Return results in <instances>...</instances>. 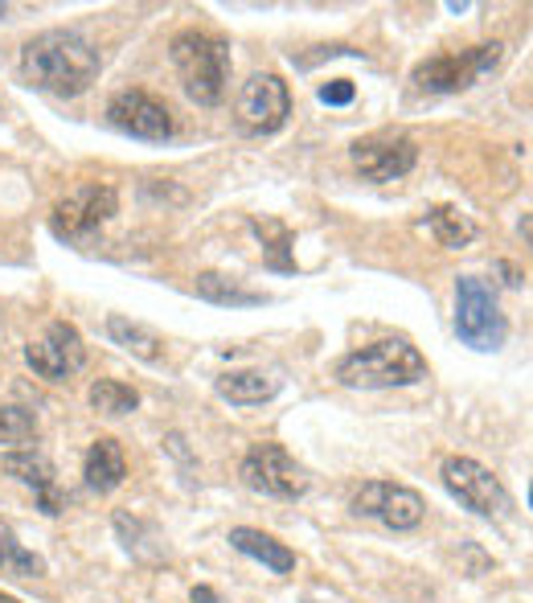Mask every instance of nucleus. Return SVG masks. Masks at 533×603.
Returning <instances> with one entry per match:
<instances>
[{"label": "nucleus", "mask_w": 533, "mask_h": 603, "mask_svg": "<svg viewBox=\"0 0 533 603\" xmlns=\"http://www.w3.org/2000/svg\"><path fill=\"white\" fill-rule=\"evenodd\" d=\"M21 74L29 87L50 94H82L99 79V50L74 29H46L21 50Z\"/></svg>", "instance_id": "obj_1"}, {"label": "nucleus", "mask_w": 533, "mask_h": 603, "mask_svg": "<svg viewBox=\"0 0 533 603\" xmlns=\"http://www.w3.org/2000/svg\"><path fill=\"white\" fill-rule=\"evenodd\" d=\"M426 378V358L402 336H382L373 345H361L336 362V382L353 390H390L414 386Z\"/></svg>", "instance_id": "obj_2"}, {"label": "nucleus", "mask_w": 533, "mask_h": 603, "mask_svg": "<svg viewBox=\"0 0 533 603\" xmlns=\"http://www.w3.org/2000/svg\"><path fill=\"white\" fill-rule=\"evenodd\" d=\"M173 67L198 108H218L230 82V46L201 29H181L173 38Z\"/></svg>", "instance_id": "obj_3"}, {"label": "nucleus", "mask_w": 533, "mask_h": 603, "mask_svg": "<svg viewBox=\"0 0 533 603\" xmlns=\"http://www.w3.org/2000/svg\"><path fill=\"white\" fill-rule=\"evenodd\" d=\"M455 333L476 353H496L505 345L509 324L489 280H480V275H460L455 280Z\"/></svg>", "instance_id": "obj_4"}, {"label": "nucleus", "mask_w": 533, "mask_h": 603, "mask_svg": "<svg viewBox=\"0 0 533 603\" xmlns=\"http://www.w3.org/2000/svg\"><path fill=\"white\" fill-rule=\"evenodd\" d=\"M501 41H484V46H472V50H460V54H435L414 67V87L431 94H460L467 91L476 79H484L489 70H496L501 62Z\"/></svg>", "instance_id": "obj_5"}, {"label": "nucleus", "mask_w": 533, "mask_h": 603, "mask_svg": "<svg viewBox=\"0 0 533 603\" xmlns=\"http://www.w3.org/2000/svg\"><path fill=\"white\" fill-rule=\"evenodd\" d=\"M239 476L247 489L263 496H280V501H295V496L308 493V469L295 464L292 452L280 448V443H254L251 452L242 456Z\"/></svg>", "instance_id": "obj_6"}, {"label": "nucleus", "mask_w": 533, "mask_h": 603, "mask_svg": "<svg viewBox=\"0 0 533 603\" xmlns=\"http://www.w3.org/2000/svg\"><path fill=\"white\" fill-rule=\"evenodd\" d=\"M447 493L472 510L476 517H505L509 513V493L501 476H493V469H484L480 460L472 456H447L440 469Z\"/></svg>", "instance_id": "obj_7"}, {"label": "nucleus", "mask_w": 533, "mask_h": 603, "mask_svg": "<svg viewBox=\"0 0 533 603\" xmlns=\"http://www.w3.org/2000/svg\"><path fill=\"white\" fill-rule=\"evenodd\" d=\"M292 115V91L280 74H251L242 82L239 103H234V120L247 135H271L280 132Z\"/></svg>", "instance_id": "obj_8"}, {"label": "nucleus", "mask_w": 533, "mask_h": 603, "mask_svg": "<svg viewBox=\"0 0 533 603\" xmlns=\"http://www.w3.org/2000/svg\"><path fill=\"white\" fill-rule=\"evenodd\" d=\"M349 510L358 517H373V522L390 525V530H414L426 517V501L419 489L394 481H365L353 493Z\"/></svg>", "instance_id": "obj_9"}, {"label": "nucleus", "mask_w": 533, "mask_h": 603, "mask_svg": "<svg viewBox=\"0 0 533 603\" xmlns=\"http://www.w3.org/2000/svg\"><path fill=\"white\" fill-rule=\"evenodd\" d=\"M120 210V193L111 185H79L53 205L50 227L58 239H87Z\"/></svg>", "instance_id": "obj_10"}, {"label": "nucleus", "mask_w": 533, "mask_h": 603, "mask_svg": "<svg viewBox=\"0 0 533 603\" xmlns=\"http://www.w3.org/2000/svg\"><path fill=\"white\" fill-rule=\"evenodd\" d=\"M349 161L358 169L365 181H399L414 169L419 161V148H414L411 135H394V132H382V135H365L358 144L349 148Z\"/></svg>", "instance_id": "obj_11"}, {"label": "nucleus", "mask_w": 533, "mask_h": 603, "mask_svg": "<svg viewBox=\"0 0 533 603\" xmlns=\"http://www.w3.org/2000/svg\"><path fill=\"white\" fill-rule=\"evenodd\" d=\"M26 362L33 365L46 382H67V378H74L82 365H87V345H82L74 324L53 321L38 345L26 349Z\"/></svg>", "instance_id": "obj_12"}, {"label": "nucleus", "mask_w": 533, "mask_h": 603, "mask_svg": "<svg viewBox=\"0 0 533 603\" xmlns=\"http://www.w3.org/2000/svg\"><path fill=\"white\" fill-rule=\"evenodd\" d=\"M107 120L135 140H169L173 135V111L164 108L157 94L135 91V87L120 91L107 103Z\"/></svg>", "instance_id": "obj_13"}, {"label": "nucleus", "mask_w": 533, "mask_h": 603, "mask_svg": "<svg viewBox=\"0 0 533 603\" xmlns=\"http://www.w3.org/2000/svg\"><path fill=\"white\" fill-rule=\"evenodd\" d=\"M4 472L13 476V481L29 484L41 501V513H62V496H58V484H53V464L38 452H9L4 456Z\"/></svg>", "instance_id": "obj_14"}, {"label": "nucleus", "mask_w": 533, "mask_h": 603, "mask_svg": "<svg viewBox=\"0 0 533 603\" xmlns=\"http://www.w3.org/2000/svg\"><path fill=\"white\" fill-rule=\"evenodd\" d=\"M230 546L239 550V554H247V559H254V563H263L266 571H275V575H292L295 571V550L275 542V537L263 534V530L234 525V530H230Z\"/></svg>", "instance_id": "obj_15"}, {"label": "nucleus", "mask_w": 533, "mask_h": 603, "mask_svg": "<svg viewBox=\"0 0 533 603\" xmlns=\"http://www.w3.org/2000/svg\"><path fill=\"white\" fill-rule=\"evenodd\" d=\"M82 476H87V489L94 493H111V489H120L123 476H128V456H123V448L115 440H94L87 460H82Z\"/></svg>", "instance_id": "obj_16"}, {"label": "nucleus", "mask_w": 533, "mask_h": 603, "mask_svg": "<svg viewBox=\"0 0 533 603\" xmlns=\"http://www.w3.org/2000/svg\"><path fill=\"white\" fill-rule=\"evenodd\" d=\"M218 399L234 402V406H254V402H266L280 394V378L263 374V370H234V374H222L213 382Z\"/></svg>", "instance_id": "obj_17"}, {"label": "nucleus", "mask_w": 533, "mask_h": 603, "mask_svg": "<svg viewBox=\"0 0 533 603\" xmlns=\"http://www.w3.org/2000/svg\"><path fill=\"white\" fill-rule=\"evenodd\" d=\"M423 227L431 230L435 242L447 247V251H460V247H467V242L476 239V222H472L464 210H455V205H431Z\"/></svg>", "instance_id": "obj_18"}, {"label": "nucleus", "mask_w": 533, "mask_h": 603, "mask_svg": "<svg viewBox=\"0 0 533 603\" xmlns=\"http://www.w3.org/2000/svg\"><path fill=\"white\" fill-rule=\"evenodd\" d=\"M193 288H198L201 300H210V304H227V309H254V304H263L266 300L263 292L239 288V283L227 280V275H218V271H201Z\"/></svg>", "instance_id": "obj_19"}, {"label": "nucleus", "mask_w": 533, "mask_h": 603, "mask_svg": "<svg viewBox=\"0 0 533 603\" xmlns=\"http://www.w3.org/2000/svg\"><path fill=\"white\" fill-rule=\"evenodd\" d=\"M107 336L128 353H135L140 362H160V336L148 324L128 321V316H107Z\"/></svg>", "instance_id": "obj_20"}, {"label": "nucleus", "mask_w": 533, "mask_h": 603, "mask_svg": "<svg viewBox=\"0 0 533 603\" xmlns=\"http://www.w3.org/2000/svg\"><path fill=\"white\" fill-rule=\"evenodd\" d=\"M0 575H9V579L46 575V559L21 546V542H17V534L4 522H0Z\"/></svg>", "instance_id": "obj_21"}, {"label": "nucleus", "mask_w": 533, "mask_h": 603, "mask_svg": "<svg viewBox=\"0 0 533 603\" xmlns=\"http://www.w3.org/2000/svg\"><path fill=\"white\" fill-rule=\"evenodd\" d=\"M87 399H91V406L94 411H103V415H128V411L140 406V394H135L132 386L115 382V378H99Z\"/></svg>", "instance_id": "obj_22"}, {"label": "nucleus", "mask_w": 533, "mask_h": 603, "mask_svg": "<svg viewBox=\"0 0 533 603\" xmlns=\"http://www.w3.org/2000/svg\"><path fill=\"white\" fill-rule=\"evenodd\" d=\"M38 440V419L26 406H0V448H21Z\"/></svg>", "instance_id": "obj_23"}, {"label": "nucleus", "mask_w": 533, "mask_h": 603, "mask_svg": "<svg viewBox=\"0 0 533 603\" xmlns=\"http://www.w3.org/2000/svg\"><path fill=\"white\" fill-rule=\"evenodd\" d=\"M320 103H329V108H345L353 103V82L349 79H333L320 87Z\"/></svg>", "instance_id": "obj_24"}, {"label": "nucleus", "mask_w": 533, "mask_h": 603, "mask_svg": "<svg viewBox=\"0 0 533 603\" xmlns=\"http://www.w3.org/2000/svg\"><path fill=\"white\" fill-rule=\"evenodd\" d=\"M189 600H193V603H222L213 587H193V595H189Z\"/></svg>", "instance_id": "obj_25"}, {"label": "nucleus", "mask_w": 533, "mask_h": 603, "mask_svg": "<svg viewBox=\"0 0 533 603\" xmlns=\"http://www.w3.org/2000/svg\"><path fill=\"white\" fill-rule=\"evenodd\" d=\"M521 234H525V242H530V251H533V214L521 218Z\"/></svg>", "instance_id": "obj_26"}, {"label": "nucleus", "mask_w": 533, "mask_h": 603, "mask_svg": "<svg viewBox=\"0 0 533 603\" xmlns=\"http://www.w3.org/2000/svg\"><path fill=\"white\" fill-rule=\"evenodd\" d=\"M0 603H21V600H13V595H4V591H0Z\"/></svg>", "instance_id": "obj_27"}, {"label": "nucleus", "mask_w": 533, "mask_h": 603, "mask_svg": "<svg viewBox=\"0 0 533 603\" xmlns=\"http://www.w3.org/2000/svg\"><path fill=\"white\" fill-rule=\"evenodd\" d=\"M530 510H533V484H530Z\"/></svg>", "instance_id": "obj_28"}, {"label": "nucleus", "mask_w": 533, "mask_h": 603, "mask_svg": "<svg viewBox=\"0 0 533 603\" xmlns=\"http://www.w3.org/2000/svg\"><path fill=\"white\" fill-rule=\"evenodd\" d=\"M0 17H4V4H0Z\"/></svg>", "instance_id": "obj_29"}]
</instances>
